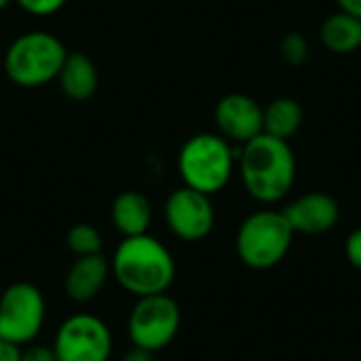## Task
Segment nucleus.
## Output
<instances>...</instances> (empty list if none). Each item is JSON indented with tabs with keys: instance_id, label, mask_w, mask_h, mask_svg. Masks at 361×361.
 <instances>
[{
	"instance_id": "nucleus-21",
	"label": "nucleus",
	"mask_w": 361,
	"mask_h": 361,
	"mask_svg": "<svg viewBox=\"0 0 361 361\" xmlns=\"http://www.w3.org/2000/svg\"><path fill=\"white\" fill-rule=\"evenodd\" d=\"M345 256H347L351 267H355V269L361 271V226L355 228L347 237V241H345Z\"/></svg>"
},
{
	"instance_id": "nucleus-16",
	"label": "nucleus",
	"mask_w": 361,
	"mask_h": 361,
	"mask_svg": "<svg viewBox=\"0 0 361 361\" xmlns=\"http://www.w3.org/2000/svg\"><path fill=\"white\" fill-rule=\"evenodd\" d=\"M302 121H305L302 106L294 97H277L264 108L262 133L290 142L302 127Z\"/></svg>"
},
{
	"instance_id": "nucleus-6",
	"label": "nucleus",
	"mask_w": 361,
	"mask_h": 361,
	"mask_svg": "<svg viewBox=\"0 0 361 361\" xmlns=\"http://www.w3.org/2000/svg\"><path fill=\"white\" fill-rule=\"evenodd\" d=\"M182 326L180 305L167 294L137 298L127 317V336L133 347L150 353L169 347Z\"/></svg>"
},
{
	"instance_id": "nucleus-3",
	"label": "nucleus",
	"mask_w": 361,
	"mask_h": 361,
	"mask_svg": "<svg viewBox=\"0 0 361 361\" xmlns=\"http://www.w3.org/2000/svg\"><path fill=\"white\" fill-rule=\"evenodd\" d=\"M66 57L68 49L55 34L30 30L8 44L4 53V72L13 85L36 89L57 78Z\"/></svg>"
},
{
	"instance_id": "nucleus-7",
	"label": "nucleus",
	"mask_w": 361,
	"mask_h": 361,
	"mask_svg": "<svg viewBox=\"0 0 361 361\" xmlns=\"http://www.w3.org/2000/svg\"><path fill=\"white\" fill-rule=\"evenodd\" d=\"M47 302L42 292L27 281L11 283L0 296V336L6 343L25 347L34 343L44 326Z\"/></svg>"
},
{
	"instance_id": "nucleus-18",
	"label": "nucleus",
	"mask_w": 361,
	"mask_h": 361,
	"mask_svg": "<svg viewBox=\"0 0 361 361\" xmlns=\"http://www.w3.org/2000/svg\"><path fill=\"white\" fill-rule=\"evenodd\" d=\"M279 51L283 55V59L288 63H294V66H300L307 57H309V42L302 34L298 32H290L281 38L279 42Z\"/></svg>"
},
{
	"instance_id": "nucleus-2",
	"label": "nucleus",
	"mask_w": 361,
	"mask_h": 361,
	"mask_svg": "<svg viewBox=\"0 0 361 361\" xmlns=\"http://www.w3.org/2000/svg\"><path fill=\"white\" fill-rule=\"evenodd\" d=\"M239 173L252 199L264 205L279 203L296 180V157L290 142L267 133L250 140L239 154Z\"/></svg>"
},
{
	"instance_id": "nucleus-1",
	"label": "nucleus",
	"mask_w": 361,
	"mask_h": 361,
	"mask_svg": "<svg viewBox=\"0 0 361 361\" xmlns=\"http://www.w3.org/2000/svg\"><path fill=\"white\" fill-rule=\"evenodd\" d=\"M116 283L137 296L167 294L176 281V260L163 241L152 235L123 237L110 260Z\"/></svg>"
},
{
	"instance_id": "nucleus-14",
	"label": "nucleus",
	"mask_w": 361,
	"mask_h": 361,
	"mask_svg": "<svg viewBox=\"0 0 361 361\" xmlns=\"http://www.w3.org/2000/svg\"><path fill=\"white\" fill-rule=\"evenodd\" d=\"M61 93L72 102H87L99 85L95 63L85 53H68L57 78Z\"/></svg>"
},
{
	"instance_id": "nucleus-26",
	"label": "nucleus",
	"mask_w": 361,
	"mask_h": 361,
	"mask_svg": "<svg viewBox=\"0 0 361 361\" xmlns=\"http://www.w3.org/2000/svg\"><path fill=\"white\" fill-rule=\"evenodd\" d=\"M0 341H2V336H0Z\"/></svg>"
},
{
	"instance_id": "nucleus-5",
	"label": "nucleus",
	"mask_w": 361,
	"mask_h": 361,
	"mask_svg": "<svg viewBox=\"0 0 361 361\" xmlns=\"http://www.w3.org/2000/svg\"><path fill=\"white\" fill-rule=\"evenodd\" d=\"M294 231L283 212L260 209L250 214L237 228L235 252L239 260L252 271H269L288 256Z\"/></svg>"
},
{
	"instance_id": "nucleus-4",
	"label": "nucleus",
	"mask_w": 361,
	"mask_h": 361,
	"mask_svg": "<svg viewBox=\"0 0 361 361\" xmlns=\"http://www.w3.org/2000/svg\"><path fill=\"white\" fill-rule=\"evenodd\" d=\"M235 171V152L220 133H197L178 152V173L184 186L203 195L224 190Z\"/></svg>"
},
{
	"instance_id": "nucleus-13",
	"label": "nucleus",
	"mask_w": 361,
	"mask_h": 361,
	"mask_svg": "<svg viewBox=\"0 0 361 361\" xmlns=\"http://www.w3.org/2000/svg\"><path fill=\"white\" fill-rule=\"evenodd\" d=\"M110 220L123 237L146 235L152 224V205L146 195L125 190L114 197L110 205Z\"/></svg>"
},
{
	"instance_id": "nucleus-24",
	"label": "nucleus",
	"mask_w": 361,
	"mask_h": 361,
	"mask_svg": "<svg viewBox=\"0 0 361 361\" xmlns=\"http://www.w3.org/2000/svg\"><path fill=\"white\" fill-rule=\"evenodd\" d=\"M336 2L343 13H349V15L361 19V0H336Z\"/></svg>"
},
{
	"instance_id": "nucleus-17",
	"label": "nucleus",
	"mask_w": 361,
	"mask_h": 361,
	"mask_svg": "<svg viewBox=\"0 0 361 361\" xmlns=\"http://www.w3.org/2000/svg\"><path fill=\"white\" fill-rule=\"evenodd\" d=\"M66 245L68 250L78 258V256H93V254H102L104 250V237L102 233L87 222L74 224L68 235H66Z\"/></svg>"
},
{
	"instance_id": "nucleus-25",
	"label": "nucleus",
	"mask_w": 361,
	"mask_h": 361,
	"mask_svg": "<svg viewBox=\"0 0 361 361\" xmlns=\"http://www.w3.org/2000/svg\"><path fill=\"white\" fill-rule=\"evenodd\" d=\"M11 2H13V0H0V11H4Z\"/></svg>"
},
{
	"instance_id": "nucleus-19",
	"label": "nucleus",
	"mask_w": 361,
	"mask_h": 361,
	"mask_svg": "<svg viewBox=\"0 0 361 361\" xmlns=\"http://www.w3.org/2000/svg\"><path fill=\"white\" fill-rule=\"evenodd\" d=\"M25 13L36 15V17H47L57 13L59 8H63V4L68 0H15Z\"/></svg>"
},
{
	"instance_id": "nucleus-22",
	"label": "nucleus",
	"mask_w": 361,
	"mask_h": 361,
	"mask_svg": "<svg viewBox=\"0 0 361 361\" xmlns=\"http://www.w3.org/2000/svg\"><path fill=\"white\" fill-rule=\"evenodd\" d=\"M0 361H21V347L0 341Z\"/></svg>"
},
{
	"instance_id": "nucleus-9",
	"label": "nucleus",
	"mask_w": 361,
	"mask_h": 361,
	"mask_svg": "<svg viewBox=\"0 0 361 361\" xmlns=\"http://www.w3.org/2000/svg\"><path fill=\"white\" fill-rule=\"evenodd\" d=\"M163 216L169 231L188 243H197L209 237L216 224V209L209 195L188 186H182L167 197Z\"/></svg>"
},
{
	"instance_id": "nucleus-11",
	"label": "nucleus",
	"mask_w": 361,
	"mask_h": 361,
	"mask_svg": "<svg viewBox=\"0 0 361 361\" xmlns=\"http://www.w3.org/2000/svg\"><path fill=\"white\" fill-rule=\"evenodd\" d=\"M296 235H326L341 220V207L328 192H307L283 209Z\"/></svg>"
},
{
	"instance_id": "nucleus-8",
	"label": "nucleus",
	"mask_w": 361,
	"mask_h": 361,
	"mask_svg": "<svg viewBox=\"0 0 361 361\" xmlns=\"http://www.w3.org/2000/svg\"><path fill=\"white\" fill-rule=\"evenodd\" d=\"M51 347L57 361H110L114 341L104 319L76 313L59 324Z\"/></svg>"
},
{
	"instance_id": "nucleus-12",
	"label": "nucleus",
	"mask_w": 361,
	"mask_h": 361,
	"mask_svg": "<svg viewBox=\"0 0 361 361\" xmlns=\"http://www.w3.org/2000/svg\"><path fill=\"white\" fill-rule=\"evenodd\" d=\"M112 275L110 260L104 254L93 256H78L66 273L63 290L66 296L76 305H87L99 296Z\"/></svg>"
},
{
	"instance_id": "nucleus-23",
	"label": "nucleus",
	"mask_w": 361,
	"mask_h": 361,
	"mask_svg": "<svg viewBox=\"0 0 361 361\" xmlns=\"http://www.w3.org/2000/svg\"><path fill=\"white\" fill-rule=\"evenodd\" d=\"M121 361H154V353L140 349V347H131Z\"/></svg>"
},
{
	"instance_id": "nucleus-20",
	"label": "nucleus",
	"mask_w": 361,
	"mask_h": 361,
	"mask_svg": "<svg viewBox=\"0 0 361 361\" xmlns=\"http://www.w3.org/2000/svg\"><path fill=\"white\" fill-rule=\"evenodd\" d=\"M21 361H57V355L49 345L30 343L25 349H21Z\"/></svg>"
},
{
	"instance_id": "nucleus-10",
	"label": "nucleus",
	"mask_w": 361,
	"mask_h": 361,
	"mask_svg": "<svg viewBox=\"0 0 361 361\" xmlns=\"http://www.w3.org/2000/svg\"><path fill=\"white\" fill-rule=\"evenodd\" d=\"M214 118L224 140L247 144L262 133L264 108L245 93H228L216 104Z\"/></svg>"
},
{
	"instance_id": "nucleus-15",
	"label": "nucleus",
	"mask_w": 361,
	"mask_h": 361,
	"mask_svg": "<svg viewBox=\"0 0 361 361\" xmlns=\"http://www.w3.org/2000/svg\"><path fill=\"white\" fill-rule=\"evenodd\" d=\"M319 38L322 44L336 55L355 53L361 49V19L338 11L322 23Z\"/></svg>"
}]
</instances>
